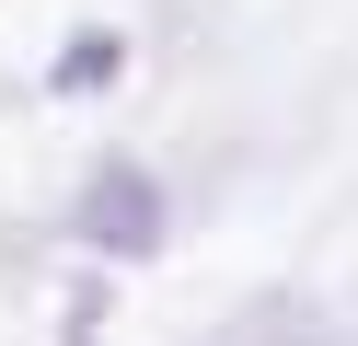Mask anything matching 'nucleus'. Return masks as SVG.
Masks as SVG:
<instances>
[{"label": "nucleus", "mask_w": 358, "mask_h": 346, "mask_svg": "<svg viewBox=\"0 0 358 346\" xmlns=\"http://www.w3.org/2000/svg\"><path fill=\"white\" fill-rule=\"evenodd\" d=\"M162 231H173L162 173H139V161H93V185H81V208H70V243H93V254H116V266H139Z\"/></svg>", "instance_id": "obj_1"}, {"label": "nucleus", "mask_w": 358, "mask_h": 346, "mask_svg": "<svg viewBox=\"0 0 358 346\" xmlns=\"http://www.w3.org/2000/svg\"><path fill=\"white\" fill-rule=\"evenodd\" d=\"M116 69H127L116 35H70V46H58V69H47V92H104Z\"/></svg>", "instance_id": "obj_2"}]
</instances>
